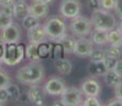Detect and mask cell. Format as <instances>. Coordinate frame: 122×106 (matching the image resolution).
I'll return each instance as SVG.
<instances>
[{
  "label": "cell",
  "mask_w": 122,
  "mask_h": 106,
  "mask_svg": "<svg viewBox=\"0 0 122 106\" xmlns=\"http://www.w3.org/2000/svg\"><path fill=\"white\" fill-rule=\"evenodd\" d=\"M76 40L73 35L70 34H64L56 42H60L62 45L63 49L65 51V54H71L74 51V47H76Z\"/></svg>",
  "instance_id": "17"
},
{
  "label": "cell",
  "mask_w": 122,
  "mask_h": 106,
  "mask_svg": "<svg viewBox=\"0 0 122 106\" xmlns=\"http://www.w3.org/2000/svg\"><path fill=\"white\" fill-rule=\"evenodd\" d=\"M37 52L41 60H46L50 57V44L44 41L37 45Z\"/></svg>",
  "instance_id": "24"
},
{
  "label": "cell",
  "mask_w": 122,
  "mask_h": 106,
  "mask_svg": "<svg viewBox=\"0 0 122 106\" xmlns=\"http://www.w3.org/2000/svg\"><path fill=\"white\" fill-rule=\"evenodd\" d=\"M105 52H106V55L119 58V57H121V55H122V47L117 46V45H111L109 44V46L105 49Z\"/></svg>",
  "instance_id": "27"
},
{
  "label": "cell",
  "mask_w": 122,
  "mask_h": 106,
  "mask_svg": "<svg viewBox=\"0 0 122 106\" xmlns=\"http://www.w3.org/2000/svg\"><path fill=\"white\" fill-rule=\"evenodd\" d=\"M15 2H16V0H0V6L13 5Z\"/></svg>",
  "instance_id": "41"
},
{
  "label": "cell",
  "mask_w": 122,
  "mask_h": 106,
  "mask_svg": "<svg viewBox=\"0 0 122 106\" xmlns=\"http://www.w3.org/2000/svg\"><path fill=\"white\" fill-rule=\"evenodd\" d=\"M118 29L122 32V18H120V21H119V23H118Z\"/></svg>",
  "instance_id": "45"
},
{
  "label": "cell",
  "mask_w": 122,
  "mask_h": 106,
  "mask_svg": "<svg viewBox=\"0 0 122 106\" xmlns=\"http://www.w3.org/2000/svg\"><path fill=\"white\" fill-rule=\"evenodd\" d=\"M14 5V4H13ZM13 5H5V6H0V12L4 14H8V15L13 16Z\"/></svg>",
  "instance_id": "39"
},
{
  "label": "cell",
  "mask_w": 122,
  "mask_h": 106,
  "mask_svg": "<svg viewBox=\"0 0 122 106\" xmlns=\"http://www.w3.org/2000/svg\"><path fill=\"white\" fill-rule=\"evenodd\" d=\"M107 39H108V44L121 46L122 32L118 29V28H114V29L107 31Z\"/></svg>",
  "instance_id": "21"
},
{
  "label": "cell",
  "mask_w": 122,
  "mask_h": 106,
  "mask_svg": "<svg viewBox=\"0 0 122 106\" xmlns=\"http://www.w3.org/2000/svg\"><path fill=\"white\" fill-rule=\"evenodd\" d=\"M41 1L45 2L46 4H48V5H50V4H52L54 2V0H41Z\"/></svg>",
  "instance_id": "44"
},
{
  "label": "cell",
  "mask_w": 122,
  "mask_h": 106,
  "mask_svg": "<svg viewBox=\"0 0 122 106\" xmlns=\"http://www.w3.org/2000/svg\"><path fill=\"white\" fill-rule=\"evenodd\" d=\"M115 96L116 98L122 100V80L115 86Z\"/></svg>",
  "instance_id": "36"
},
{
  "label": "cell",
  "mask_w": 122,
  "mask_h": 106,
  "mask_svg": "<svg viewBox=\"0 0 122 106\" xmlns=\"http://www.w3.org/2000/svg\"><path fill=\"white\" fill-rule=\"evenodd\" d=\"M28 39H29V42H34V44H41L48 40V35H47L44 25L38 23L30 28L28 30Z\"/></svg>",
  "instance_id": "12"
},
{
  "label": "cell",
  "mask_w": 122,
  "mask_h": 106,
  "mask_svg": "<svg viewBox=\"0 0 122 106\" xmlns=\"http://www.w3.org/2000/svg\"><path fill=\"white\" fill-rule=\"evenodd\" d=\"M65 56V51L63 49L62 45L60 42L51 44L50 42V58L51 60H57V58H63Z\"/></svg>",
  "instance_id": "22"
},
{
  "label": "cell",
  "mask_w": 122,
  "mask_h": 106,
  "mask_svg": "<svg viewBox=\"0 0 122 106\" xmlns=\"http://www.w3.org/2000/svg\"><path fill=\"white\" fill-rule=\"evenodd\" d=\"M55 69L58 71V73L63 75H68L71 73L72 71V64L70 61L66 60L65 57L63 58H57V60L53 61Z\"/></svg>",
  "instance_id": "18"
},
{
  "label": "cell",
  "mask_w": 122,
  "mask_h": 106,
  "mask_svg": "<svg viewBox=\"0 0 122 106\" xmlns=\"http://www.w3.org/2000/svg\"><path fill=\"white\" fill-rule=\"evenodd\" d=\"M32 1H37V0H32Z\"/></svg>",
  "instance_id": "48"
},
{
  "label": "cell",
  "mask_w": 122,
  "mask_h": 106,
  "mask_svg": "<svg viewBox=\"0 0 122 106\" xmlns=\"http://www.w3.org/2000/svg\"><path fill=\"white\" fill-rule=\"evenodd\" d=\"M90 21L95 29L103 30V31H109L117 27V19L115 15L111 13V11L103 10V9L92 11Z\"/></svg>",
  "instance_id": "2"
},
{
  "label": "cell",
  "mask_w": 122,
  "mask_h": 106,
  "mask_svg": "<svg viewBox=\"0 0 122 106\" xmlns=\"http://www.w3.org/2000/svg\"><path fill=\"white\" fill-rule=\"evenodd\" d=\"M87 6L91 11H96L101 9L100 0H87Z\"/></svg>",
  "instance_id": "34"
},
{
  "label": "cell",
  "mask_w": 122,
  "mask_h": 106,
  "mask_svg": "<svg viewBox=\"0 0 122 106\" xmlns=\"http://www.w3.org/2000/svg\"><path fill=\"white\" fill-rule=\"evenodd\" d=\"M66 88V84L60 77H51L46 82L44 89L49 96H61L63 90Z\"/></svg>",
  "instance_id": "10"
},
{
  "label": "cell",
  "mask_w": 122,
  "mask_h": 106,
  "mask_svg": "<svg viewBox=\"0 0 122 106\" xmlns=\"http://www.w3.org/2000/svg\"><path fill=\"white\" fill-rule=\"evenodd\" d=\"M121 47H122V41H121Z\"/></svg>",
  "instance_id": "49"
},
{
  "label": "cell",
  "mask_w": 122,
  "mask_h": 106,
  "mask_svg": "<svg viewBox=\"0 0 122 106\" xmlns=\"http://www.w3.org/2000/svg\"><path fill=\"white\" fill-rule=\"evenodd\" d=\"M114 71L122 79V60L117 61V64H116V66H115V68H114Z\"/></svg>",
  "instance_id": "37"
},
{
  "label": "cell",
  "mask_w": 122,
  "mask_h": 106,
  "mask_svg": "<svg viewBox=\"0 0 122 106\" xmlns=\"http://www.w3.org/2000/svg\"><path fill=\"white\" fill-rule=\"evenodd\" d=\"M5 88H6V91H8V93H9V98H11L12 100H15V101H18L20 99L21 92H20L19 87H18L16 84L10 83Z\"/></svg>",
  "instance_id": "25"
},
{
  "label": "cell",
  "mask_w": 122,
  "mask_h": 106,
  "mask_svg": "<svg viewBox=\"0 0 122 106\" xmlns=\"http://www.w3.org/2000/svg\"><path fill=\"white\" fill-rule=\"evenodd\" d=\"M3 51H4V42H2L0 40V60L2 58V55H3Z\"/></svg>",
  "instance_id": "42"
},
{
  "label": "cell",
  "mask_w": 122,
  "mask_h": 106,
  "mask_svg": "<svg viewBox=\"0 0 122 106\" xmlns=\"http://www.w3.org/2000/svg\"><path fill=\"white\" fill-rule=\"evenodd\" d=\"M25 47L21 42L4 44V51L2 55V63L8 66H16L25 58Z\"/></svg>",
  "instance_id": "3"
},
{
  "label": "cell",
  "mask_w": 122,
  "mask_h": 106,
  "mask_svg": "<svg viewBox=\"0 0 122 106\" xmlns=\"http://www.w3.org/2000/svg\"><path fill=\"white\" fill-rule=\"evenodd\" d=\"M81 2L79 0H63L60 5V13L65 18H74L80 15Z\"/></svg>",
  "instance_id": "8"
},
{
  "label": "cell",
  "mask_w": 122,
  "mask_h": 106,
  "mask_svg": "<svg viewBox=\"0 0 122 106\" xmlns=\"http://www.w3.org/2000/svg\"><path fill=\"white\" fill-rule=\"evenodd\" d=\"M100 3H101V9L111 11L115 8L116 0H100Z\"/></svg>",
  "instance_id": "33"
},
{
  "label": "cell",
  "mask_w": 122,
  "mask_h": 106,
  "mask_svg": "<svg viewBox=\"0 0 122 106\" xmlns=\"http://www.w3.org/2000/svg\"><path fill=\"white\" fill-rule=\"evenodd\" d=\"M61 100L64 106H78L83 102V92L76 87H66L61 93Z\"/></svg>",
  "instance_id": "6"
},
{
  "label": "cell",
  "mask_w": 122,
  "mask_h": 106,
  "mask_svg": "<svg viewBox=\"0 0 122 106\" xmlns=\"http://www.w3.org/2000/svg\"><path fill=\"white\" fill-rule=\"evenodd\" d=\"M21 38V31L17 23L12 22L11 25H6L5 28L1 29L0 32V40L4 44L11 42H19Z\"/></svg>",
  "instance_id": "7"
},
{
  "label": "cell",
  "mask_w": 122,
  "mask_h": 106,
  "mask_svg": "<svg viewBox=\"0 0 122 106\" xmlns=\"http://www.w3.org/2000/svg\"><path fill=\"white\" fill-rule=\"evenodd\" d=\"M103 76H104V81L106 85L108 87H112V88H115V86L122 80L114 70H107V72Z\"/></svg>",
  "instance_id": "23"
},
{
  "label": "cell",
  "mask_w": 122,
  "mask_h": 106,
  "mask_svg": "<svg viewBox=\"0 0 122 106\" xmlns=\"http://www.w3.org/2000/svg\"><path fill=\"white\" fill-rule=\"evenodd\" d=\"M38 23H39V19L36 18L35 16L31 15V14H29V15L25 16V17L22 19V27L27 30H29L30 28L34 27V25H38Z\"/></svg>",
  "instance_id": "28"
},
{
  "label": "cell",
  "mask_w": 122,
  "mask_h": 106,
  "mask_svg": "<svg viewBox=\"0 0 122 106\" xmlns=\"http://www.w3.org/2000/svg\"><path fill=\"white\" fill-rule=\"evenodd\" d=\"M106 56V52L104 49L102 48H97V49H92L90 55L88 56L90 62H102L104 60V57Z\"/></svg>",
  "instance_id": "26"
},
{
  "label": "cell",
  "mask_w": 122,
  "mask_h": 106,
  "mask_svg": "<svg viewBox=\"0 0 122 106\" xmlns=\"http://www.w3.org/2000/svg\"><path fill=\"white\" fill-rule=\"evenodd\" d=\"M1 64H2V60H0V68H1Z\"/></svg>",
  "instance_id": "47"
},
{
  "label": "cell",
  "mask_w": 122,
  "mask_h": 106,
  "mask_svg": "<svg viewBox=\"0 0 122 106\" xmlns=\"http://www.w3.org/2000/svg\"><path fill=\"white\" fill-rule=\"evenodd\" d=\"M90 40L92 41L93 45L98 47H102L108 44V39H107V31H103V30L95 29L91 30L90 32Z\"/></svg>",
  "instance_id": "16"
},
{
  "label": "cell",
  "mask_w": 122,
  "mask_h": 106,
  "mask_svg": "<svg viewBox=\"0 0 122 106\" xmlns=\"http://www.w3.org/2000/svg\"><path fill=\"white\" fill-rule=\"evenodd\" d=\"M45 79L44 66L38 62H31L22 66L16 72V80L21 84H38Z\"/></svg>",
  "instance_id": "1"
},
{
  "label": "cell",
  "mask_w": 122,
  "mask_h": 106,
  "mask_svg": "<svg viewBox=\"0 0 122 106\" xmlns=\"http://www.w3.org/2000/svg\"><path fill=\"white\" fill-rule=\"evenodd\" d=\"M30 14L29 4L25 0H18L13 5V17H16L17 19H23L25 16Z\"/></svg>",
  "instance_id": "15"
},
{
  "label": "cell",
  "mask_w": 122,
  "mask_h": 106,
  "mask_svg": "<svg viewBox=\"0 0 122 106\" xmlns=\"http://www.w3.org/2000/svg\"><path fill=\"white\" fill-rule=\"evenodd\" d=\"M115 11L116 14L118 15L119 18H122V0H116V4H115Z\"/></svg>",
  "instance_id": "35"
},
{
  "label": "cell",
  "mask_w": 122,
  "mask_h": 106,
  "mask_svg": "<svg viewBox=\"0 0 122 106\" xmlns=\"http://www.w3.org/2000/svg\"><path fill=\"white\" fill-rule=\"evenodd\" d=\"M5 105V102H2V101H0V106H3Z\"/></svg>",
  "instance_id": "46"
},
{
  "label": "cell",
  "mask_w": 122,
  "mask_h": 106,
  "mask_svg": "<svg viewBox=\"0 0 122 106\" xmlns=\"http://www.w3.org/2000/svg\"><path fill=\"white\" fill-rule=\"evenodd\" d=\"M45 96H46V91L43 87H41L39 85L33 84L29 88L27 92L28 100L34 105H44L45 104Z\"/></svg>",
  "instance_id": "11"
},
{
  "label": "cell",
  "mask_w": 122,
  "mask_h": 106,
  "mask_svg": "<svg viewBox=\"0 0 122 106\" xmlns=\"http://www.w3.org/2000/svg\"><path fill=\"white\" fill-rule=\"evenodd\" d=\"M12 22H13V16L0 12V30L5 28L6 25H11Z\"/></svg>",
  "instance_id": "29"
},
{
  "label": "cell",
  "mask_w": 122,
  "mask_h": 106,
  "mask_svg": "<svg viewBox=\"0 0 122 106\" xmlns=\"http://www.w3.org/2000/svg\"><path fill=\"white\" fill-rule=\"evenodd\" d=\"M69 29L74 36L86 37L90 34L92 30V23L90 19L79 15L74 18H71V21L69 23Z\"/></svg>",
  "instance_id": "5"
},
{
  "label": "cell",
  "mask_w": 122,
  "mask_h": 106,
  "mask_svg": "<svg viewBox=\"0 0 122 106\" xmlns=\"http://www.w3.org/2000/svg\"><path fill=\"white\" fill-rule=\"evenodd\" d=\"M11 83V79L6 72L1 70L0 68V88H5L9 84Z\"/></svg>",
  "instance_id": "32"
},
{
  "label": "cell",
  "mask_w": 122,
  "mask_h": 106,
  "mask_svg": "<svg viewBox=\"0 0 122 106\" xmlns=\"http://www.w3.org/2000/svg\"><path fill=\"white\" fill-rule=\"evenodd\" d=\"M45 30L48 35V39L52 41H57L64 34H66V23L63 18L58 16H51L44 25Z\"/></svg>",
  "instance_id": "4"
},
{
  "label": "cell",
  "mask_w": 122,
  "mask_h": 106,
  "mask_svg": "<svg viewBox=\"0 0 122 106\" xmlns=\"http://www.w3.org/2000/svg\"><path fill=\"white\" fill-rule=\"evenodd\" d=\"M81 90L86 96H98L101 92V85L96 79L89 77L82 82Z\"/></svg>",
  "instance_id": "13"
},
{
  "label": "cell",
  "mask_w": 122,
  "mask_h": 106,
  "mask_svg": "<svg viewBox=\"0 0 122 106\" xmlns=\"http://www.w3.org/2000/svg\"><path fill=\"white\" fill-rule=\"evenodd\" d=\"M93 49V44L86 37H79L76 40L73 53L79 57H88Z\"/></svg>",
  "instance_id": "9"
},
{
  "label": "cell",
  "mask_w": 122,
  "mask_h": 106,
  "mask_svg": "<svg viewBox=\"0 0 122 106\" xmlns=\"http://www.w3.org/2000/svg\"><path fill=\"white\" fill-rule=\"evenodd\" d=\"M9 100V93L6 91V88H0V101L6 102Z\"/></svg>",
  "instance_id": "38"
},
{
  "label": "cell",
  "mask_w": 122,
  "mask_h": 106,
  "mask_svg": "<svg viewBox=\"0 0 122 106\" xmlns=\"http://www.w3.org/2000/svg\"><path fill=\"white\" fill-rule=\"evenodd\" d=\"M84 106H101V102L98 96H86V99L82 102Z\"/></svg>",
  "instance_id": "31"
},
{
  "label": "cell",
  "mask_w": 122,
  "mask_h": 106,
  "mask_svg": "<svg viewBox=\"0 0 122 106\" xmlns=\"http://www.w3.org/2000/svg\"><path fill=\"white\" fill-rule=\"evenodd\" d=\"M117 61H118V58L106 55L104 57V60H103V63H104L105 67L107 68V70H114L115 66H116V64H117Z\"/></svg>",
  "instance_id": "30"
},
{
  "label": "cell",
  "mask_w": 122,
  "mask_h": 106,
  "mask_svg": "<svg viewBox=\"0 0 122 106\" xmlns=\"http://www.w3.org/2000/svg\"><path fill=\"white\" fill-rule=\"evenodd\" d=\"M52 105L53 106H64V103L62 102V100H60V101H55L54 103H52Z\"/></svg>",
  "instance_id": "43"
},
{
  "label": "cell",
  "mask_w": 122,
  "mask_h": 106,
  "mask_svg": "<svg viewBox=\"0 0 122 106\" xmlns=\"http://www.w3.org/2000/svg\"><path fill=\"white\" fill-rule=\"evenodd\" d=\"M29 8H30V14L35 16L38 19L45 18L49 13V5L43 2L41 0L32 1V3L29 5Z\"/></svg>",
  "instance_id": "14"
},
{
  "label": "cell",
  "mask_w": 122,
  "mask_h": 106,
  "mask_svg": "<svg viewBox=\"0 0 122 106\" xmlns=\"http://www.w3.org/2000/svg\"><path fill=\"white\" fill-rule=\"evenodd\" d=\"M37 45L34 42H30L29 45L25 46V57L27 60H30L31 62H38L41 58L38 56L37 52Z\"/></svg>",
  "instance_id": "20"
},
{
  "label": "cell",
  "mask_w": 122,
  "mask_h": 106,
  "mask_svg": "<svg viewBox=\"0 0 122 106\" xmlns=\"http://www.w3.org/2000/svg\"><path fill=\"white\" fill-rule=\"evenodd\" d=\"M88 72L92 76H101L107 72V68L102 62H90L88 65Z\"/></svg>",
  "instance_id": "19"
},
{
  "label": "cell",
  "mask_w": 122,
  "mask_h": 106,
  "mask_svg": "<svg viewBox=\"0 0 122 106\" xmlns=\"http://www.w3.org/2000/svg\"><path fill=\"white\" fill-rule=\"evenodd\" d=\"M107 105L108 106H122V100L121 99H118V98H115L114 100L108 101Z\"/></svg>",
  "instance_id": "40"
}]
</instances>
